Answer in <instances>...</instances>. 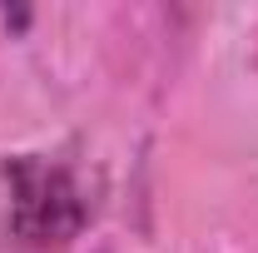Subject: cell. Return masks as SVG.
<instances>
[{
    "mask_svg": "<svg viewBox=\"0 0 258 253\" xmlns=\"http://www.w3.org/2000/svg\"><path fill=\"white\" fill-rule=\"evenodd\" d=\"M0 174H5V223L15 243H25L30 253H55L85 233L90 199L64 164L15 154Z\"/></svg>",
    "mask_w": 258,
    "mask_h": 253,
    "instance_id": "6da1fadb",
    "label": "cell"
}]
</instances>
